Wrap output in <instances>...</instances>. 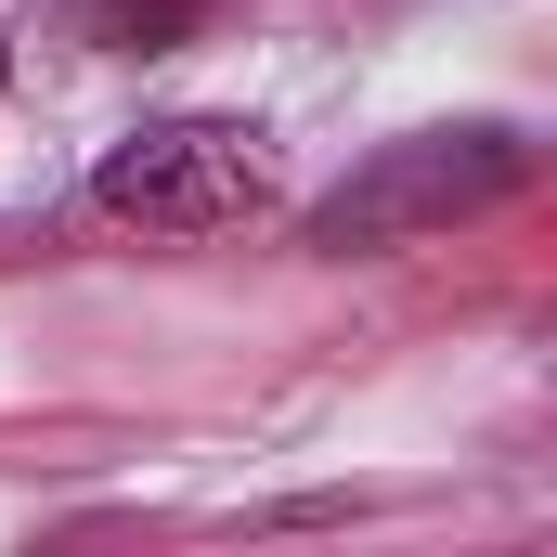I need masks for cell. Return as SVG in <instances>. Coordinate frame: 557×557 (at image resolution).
Wrapping results in <instances>:
<instances>
[{
	"mask_svg": "<svg viewBox=\"0 0 557 557\" xmlns=\"http://www.w3.org/2000/svg\"><path fill=\"white\" fill-rule=\"evenodd\" d=\"M532 182V156L519 131H428L403 156H376L350 195H324L311 208V247H403V234H441V221H467V208H493V195H519Z\"/></svg>",
	"mask_w": 557,
	"mask_h": 557,
	"instance_id": "7a4b0ae2",
	"label": "cell"
},
{
	"mask_svg": "<svg viewBox=\"0 0 557 557\" xmlns=\"http://www.w3.org/2000/svg\"><path fill=\"white\" fill-rule=\"evenodd\" d=\"M195 13H208V0H91V26H104L117 52H169Z\"/></svg>",
	"mask_w": 557,
	"mask_h": 557,
	"instance_id": "3957f363",
	"label": "cell"
},
{
	"mask_svg": "<svg viewBox=\"0 0 557 557\" xmlns=\"http://www.w3.org/2000/svg\"><path fill=\"white\" fill-rule=\"evenodd\" d=\"M273 195H285L273 143L247 117H156L91 169V208L131 221V234H247Z\"/></svg>",
	"mask_w": 557,
	"mask_h": 557,
	"instance_id": "6da1fadb",
	"label": "cell"
},
{
	"mask_svg": "<svg viewBox=\"0 0 557 557\" xmlns=\"http://www.w3.org/2000/svg\"><path fill=\"white\" fill-rule=\"evenodd\" d=\"M0 91H13V39H0Z\"/></svg>",
	"mask_w": 557,
	"mask_h": 557,
	"instance_id": "277c9868",
	"label": "cell"
}]
</instances>
